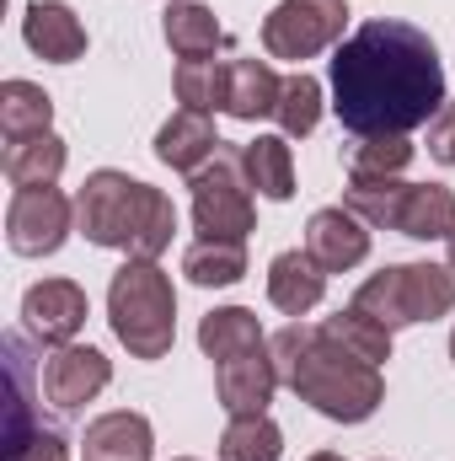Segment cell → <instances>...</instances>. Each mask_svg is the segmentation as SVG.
<instances>
[{"label": "cell", "instance_id": "1", "mask_svg": "<svg viewBox=\"0 0 455 461\" xmlns=\"http://www.w3.org/2000/svg\"><path fill=\"white\" fill-rule=\"evenodd\" d=\"M445 103L440 49L413 22L375 16L333 54V113L348 134H407Z\"/></svg>", "mask_w": 455, "mask_h": 461}, {"label": "cell", "instance_id": "2", "mask_svg": "<svg viewBox=\"0 0 455 461\" xmlns=\"http://www.w3.org/2000/svg\"><path fill=\"white\" fill-rule=\"evenodd\" d=\"M273 365H279V381L311 402L322 419L333 424H364L380 402H386V381H380V365H364L359 354H348L343 344H333L322 328L311 322H290L279 328L273 339Z\"/></svg>", "mask_w": 455, "mask_h": 461}, {"label": "cell", "instance_id": "3", "mask_svg": "<svg viewBox=\"0 0 455 461\" xmlns=\"http://www.w3.org/2000/svg\"><path fill=\"white\" fill-rule=\"evenodd\" d=\"M76 230L92 241V247H118L129 258H145L156 263L166 247H172V230H177V210L161 188L129 177V172H92L76 194Z\"/></svg>", "mask_w": 455, "mask_h": 461}, {"label": "cell", "instance_id": "4", "mask_svg": "<svg viewBox=\"0 0 455 461\" xmlns=\"http://www.w3.org/2000/svg\"><path fill=\"white\" fill-rule=\"evenodd\" d=\"M108 322L134 359H166L177 339V290L145 258H129L108 285Z\"/></svg>", "mask_w": 455, "mask_h": 461}, {"label": "cell", "instance_id": "5", "mask_svg": "<svg viewBox=\"0 0 455 461\" xmlns=\"http://www.w3.org/2000/svg\"><path fill=\"white\" fill-rule=\"evenodd\" d=\"M353 306L364 317L386 322L391 333L413 328V322H440L455 306V274L440 263H391L353 290Z\"/></svg>", "mask_w": 455, "mask_h": 461}, {"label": "cell", "instance_id": "6", "mask_svg": "<svg viewBox=\"0 0 455 461\" xmlns=\"http://www.w3.org/2000/svg\"><path fill=\"white\" fill-rule=\"evenodd\" d=\"M193 188V230L210 241H246L257 230V210H252V183L241 167V150H230L220 140V150L188 177Z\"/></svg>", "mask_w": 455, "mask_h": 461}, {"label": "cell", "instance_id": "7", "mask_svg": "<svg viewBox=\"0 0 455 461\" xmlns=\"http://www.w3.org/2000/svg\"><path fill=\"white\" fill-rule=\"evenodd\" d=\"M343 27H348V0H279L263 16V49L273 59L306 65L338 43Z\"/></svg>", "mask_w": 455, "mask_h": 461}, {"label": "cell", "instance_id": "8", "mask_svg": "<svg viewBox=\"0 0 455 461\" xmlns=\"http://www.w3.org/2000/svg\"><path fill=\"white\" fill-rule=\"evenodd\" d=\"M76 230V204L59 188H16L5 210V241L22 258H49Z\"/></svg>", "mask_w": 455, "mask_h": 461}, {"label": "cell", "instance_id": "9", "mask_svg": "<svg viewBox=\"0 0 455 461\" xmlns=\"http://www.w3.org/2000/svg\"><path fill=\"white\" fill-rule=\"evenodd\" d=\"M86 317H92V306H86V290L76 279H43V285H32L22 295V328L38 344H54V348L76 344Z\"/></svg>", "mask_w": 455, "mask_h": 461}, {"label": "cell", "instance_id": "10", "mask_svg": "<svg viewBox=\"0 0 455 461\" xmlns=\"http://www.w3.org/2000/svg\"><path fill=\"white\" fill-rule=\"evenodd\" d=\"M108 381H113V365H108L103 348H92V344H65L43 359V397L59 413L86 408L92 397L108 392Z\"/></svg>", "mask_w": 455, "mask_h": 461}, {"label": "cell", "instance_id": "11", "mask_svg": "<svg viewBox=\"0 0 455 461\" xmlns=\"http://www.w3.org/2000/svg\"><path fill=\"white\" fill-rule=\"evenodd\" d=\"M279 386H284V381H279V365H273V348L268 344L215 365V397H220V408H226L230 419H241V413H268V402H273Z\"/></svg>", "mask_w": 455, "mask_h": 461}, {"label": "cell", "instance_id": "12", "mask_svg": "<svg viewBox=\"0 0 455 461\" xmlns=\"http://www.w3.org/2000/svg\"><path fill=\"white\" fill-rule=\"evenodd\" d=\"M306 252L317 258V268L327 274H348L370 258V226L353 215V210H317L306 221Z\"/></svg>", "mask_w": 455, "mask_h": 461}, {"label": "cell", "instance_id": "13", "mask_svg": "<svg viewBox=\"0 0 455 461\" xmlns=\"http://www.w3.org/2000/svg\"><path fill=\"white\" fill-rule=\"evenodd\" d=\"M22 38L49 65H76L86 54V27L65 0H32L27 16H22Z\"/></svg>", "mask_w": 455, "mask_h": 461}, {"label": "cell", "instance_id": "14", "mask_svg": "<svg viewBox=\"0 0 455 461\" xmlns=\"http://www.w3.org/2000/svg\"><path fill=\"white\" fill-rule=\"evenodd\" d=\"M322 295H327V268H317L311 252L290 247V252H279V258L268 263V301H273V312H284V317H311V312L322 306Z\"/></svg>", "mask_w": 455, "mask_h": 461}, {"label": "cell", "instance_id": "15", "mask_svg": "<svg viewBox=\"0 0 455 461\" xmlns=\"http://www.w3.org/2000/svg\"><path fill=\"white\" fill-rule=\"evenodd\" d=\"M81 451H86V461H150V451H156V429H150L145 413L118 408V413H103V419L86 424Z\"/></svg>", "mask_w": 455, "mask_h": 461}, {"label": "cell", "instance_id": "16", "mask_svg": "<svg viewBox=\"0 0 455 461\" xmlns=\"http://www.w3.org/2000/svg\"><path fill=\"white\" fill-rule=\"evenodd\" d=\"M215 150H220L215 123H210V113H193V108L172 113L161 123V134H156V161L172 167V172H188V177H193Z\"/></svg>", "mask_w": 455, "mask_h": 461}, {"label": "cell", "instance_id": "17", "mask_svg": "<svg viewBox=\"0 0 455 461\" xmlns=\"http://www.w3.org/2000/svg\"><path fill=\"white\" fill-rule=\"evenodd\" d=\"M5 177L11 188H54L59 172H65V140L54 129L43 134H27V140H5Z\"/></svg>", "mask_w": 455, "mask_h": 461}, {"label": "cell", "instance_id": "18", "mask_svg": "<svg viewBox=\"0 0 455 461\" xmlns=\"http://www.w3.org/2000/svg\"><path fill=\"white\" fill-rule=\"evenodd\" d=\"M279 97H284V81L273 76L268 59H230V92H226V113L241 123H257V118L279 113Z\"/></svg>", "mask_w": 455, "mask_h": 461}, {"label": "cell", "instance_id": "19", "mask_svg": "<svg viewBox=\"0 0 455 461\" xmlns=\"http://www.w3.org/2000/svg\"><path fill=\"white\" fill-rule=\"evenodd\" d=\"M161 32H166V49L177 59H210L220 49V38H226V27L215 22V11L199 5V0H172L166 16H161Z\"/></svg>", "mask_w": 455, "mask_h": 461}, {"label": "cell", "instance_id": "20", "mask_svg": "<svg viewBox=\"0 0 455 461\" xmlns=\"http://www.w3.org/2000/svg\"><path fill=\"white\" fill-rule=\"evenodd\" d=\"M241 167L263 199H273V204L295 199V156H290L284 134H257L252 145H241Z\"/></svg>", "mask_w": 455, "mask_h": 461}, {"label": "cell", "instance_id": "21", "mask_svg": "<svg viewBox=\"0 0 455 461\" xmlns=\"http://www.w3.org/2000/svg\"><path fill=\"white\" fill-rule=\"evenodd\" d=\"M407 194H413V183H402V177H348L343 210H353L364 226H375V230H397Z\"/></svg>", "mask_w": 455, "mask_h": 461}, {"label": "cell", "instance_id": "22", "mask_svg": "<svg viewBox=\"0 0 455 461\" xmlns=\"http://www.w3.org/2000/svg\"><path fill=\"white\" fill-rule=\"evenodd\" d=\"M263 322H257V312H246V306H220V312H210L204 322H199V348L220 365V359H236V354H246V348H263Z\"/></svg>", "mask_w": 455, "mask_h": 461}, {"label": "cell", "instance_id": "23", "mask_svg": "<svg viewBox=\"0 0 455 461\" xmlns=\"http://www.w3.org/2000/svg\"><path fill=\"white\" fill-rule=\"evenodd\" d=\"M402 236L413 241H451L455 230V194L445 183H413L407 204H402Z\"/></svg>", "mask_w": 455, "mask_h": 461}, {"label": "cell", "instance_id": "24", "mask_svg": "<svg viewBox=\"0 0 455 461\" xmlns=\"http://www.w3.org/2000/svg\"><path fill=\"white\" fill-rule=\"evenodd\" d=\"M183 274L204 290H220V285H236L246 274V241H210L199 236L188 252H183Z\"/></svg>", "mask_w": 455, "mask_h": 461}, {"label": "cell", "instance_id": "25", "mask_svg": "<svg viewBox=\"0 0 455 461\" xmlns=\"http://www.w3.org/2000/svg\"><path fill=\"white\" fill-rule=\"evenodd\" d=\"M284 456V429L268 413H241L220 435V461H279Z\"/></svg>", "mask_w": 455, "mask_h": 461}, {"label": "cell", "instance_id": "26", "mask_svg": "<svg viewBox=\"0 0 455 461\" xmlns=\"http://www.w3.org/2000/svg\"><path fill=\"white\" fill-rule=\"evenodd\" d=\"M54 118V97L32 81H5L0 86V129L5 140H27V134H43Z\"/></svg>", "mask_w": 455, "mask_h": 461}, {"label": "cell", "instance_id": "27", "mask_svg": "<svg viewBox=\"0 0 455 461\" xmlns=\"http://www.w3.org/2000/svg\"><path fill=\"white\" fill-rule=\"evenodd\" d=\"M172 92H177L183 108H193V113H215V108H226L230 65H220V59H183L177 76H172Z\"/></svg>", "mask_w": 455, "mask_h": 461}, {"label": "cell", "instance_id": "28", "mask_svg": "<svg viewBox=\"0 0 455 461\" xmlns=\"http://www.w3.org/2000/svg\"><path fill=\"white\" fill-rule=\"evenodd\" d=\"M322 333H327L333 344H343L348 354H359L364 365H386V359H391V328L375 322V317H364L359 306H348V312H338V317H327Z\"/></svg>", "mask_w": 455, "mask_h": 461}, {"label": "cell", "instance_id": "29", "mask_svg": "<svg viewBox=\"0 0 455 461\" xmlns=\"http://www.w3.org/2000/svg\"><path fill=\"white\" fill-rule=\"evenodd\" d=\"M413 161L407 134H353L348 145V177H402Z\"/></svg>", "mask_w": 455, "mask_h": 461}, {"label": "cell", "instance_id": "30", "mask_svg": "<svg viewBox=\"0 0 455 461\" xmlns=\"http://www.w3.org/2000/svg\"><path fill=\"white\" fill-rule=\"evenodd\" d=\"M273 118H279L284 134H311L322 123V81L306 76V70H295L284 81V97H279V113Z\"/></svg>", "mask_w": 455, "mask_h": 461}, {"label": "cell", "instance_id": "31", "mask_svg": "<svg viewBox=\"0 0 455 461\" xmlns=\"http://www.w3.org/2000/svg\"><path fill=\"white\" fill-rule=\"evenodd\" d=\"M5 461H70V446H65V435L59 429H32L22 446H5Z\"/></svg>", "mask_w": 455, "mask_h": 461}, {"label": "cell", "instance_id": "32", "mask_svg": "<svg viewBox=\"0 0 455 461\" xmlns=\"http://www.w3.org/2000/svg\"><path fill=\"white\" fill-rule=\"evenodd\" d=\"M429 156L440 167H455V103H445L440 113L429 118Z\"/></svg>", "mask_w": 455, "mask_h": 461}, {"label": "cell", "instance_id": "33", "mask_svg": "<svg viewBox=\"0 0 455 461\" xmlns=\"http://www.w3.org/2000/svg\"><path fill=\"white\" fill-rule=\"evenodd\" d=\"M311 461H343V456H338V451H317Z\"/></svg>", "mask_w": 455, "mask_h": 461}, {"label": "cell", "instance_id": "34", "mask_svg": "<svg viewBox=\"0 0 455 461\" xmlns=\"http://www.w3.org/2000/svg\"><path fill=\"white\" fill-rule=\"evenodd\" d=\"M451 274H455V230H451Z\"/></svg>", "mask_w": 455, "mask_h": 461}, {"label": "cell", "instance_id": "35", "mask_svg": "<svg viewBox=\"0 0 455 461\" xmlns=\"http://www.w3.org/2000/svg\"><path fill=\"white\" fill-rule=\"evenodd\" d=\"M451 359H455V333H451Z\"/></svg>", "mask_w": 455, "mask_h": 461}, {"label": "cell", "instance_id": "36", "mask_svg": "<svg viewBox=\"0 0 455 461\" xmlns=\"http://www.w3.org/2000/svg\"><path fill=\"white\" fill-rule=\"evenodd\" d=\"M177 461H193V456H177Z\"/></svg>", "mask_w": 455, "mask_h": 461}]
</instances>
